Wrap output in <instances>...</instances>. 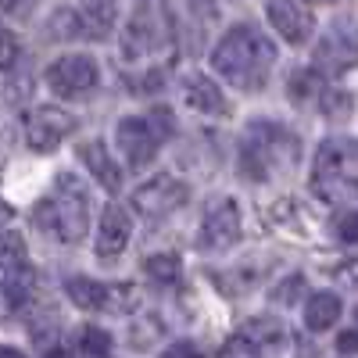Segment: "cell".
Here are the masks:
<instances>
[{"label":"cell","mask_w":358,"mask_h":358,"mask_svg":"<svg viewBox=\"0 0 358 358\" xmlns=\"http://www.w3.org/2000/svg\"><path fill=\"white\" fill-rule=\"evenodd\" d=\"M273 62H276V43L262 36L255 25H233L212 50V69L241 90L262 86Z\"/></svg>","instance_id":"cell-1"},{"label":"cell","mask_w":358,"mask_h":358,"mask_svg":"<svg viewBox=\"0 0 358 358\" xmlns=\"http://www.w3.org/2000/svg\"><path fill=\"white\" fill-rule=\"evenodd\" d=\"M36 226L62 244H79L90 229V197L76 176H57V187L36 204Z\"/></svg>","instance_id":"cell-2"},{"label":"cell","mask_w":358,"mask_h":358,"mask_svg":"<svg viewBox=\"0 0 358 358\" xmlns=\"http://www.w3.org/2000/svg\"><path fill=\"white\" fill-rule=\"evenodd\" d=\"M190 197V187L183 183V179L176 176H155L151 183H143L136 194H133V208L140 215L147 219H162L169 212H176V208H183Z\"/></svg>","instance_id":"cell-3"},{"label":"cell","mask_w":358,"mask_h":358,"mask_svg":"<svg viewBox=\"0 0 358 358\" xmlns=\"http://www.w3.org/2000/svg\"><path fill=\"white\" fill-rule=\"evenodd\" d=\"M241 236V212L229 197H215L204 208V219L197 229V248L212 251V248H229Z\"/></svg>","instance_id":"cell-4"},{"label":"cell","mask_w":358,"mask_h":358,"mask_svg":"<svg viewBox=\"0 0 358 358\" xmlns=\"http://www.w3.org/2000/svg\"><path fill=\"white\" fill-rule=\"evenodd\" d=\"M47 86L62 97H76L97 86V62L90 54H65L47 69Z\"/></svg>","instance_id":"cell-5"},{"label":"cell","mask_w":358,"mask_h":358,"mask_svg":"<svg viewBox=\"0 0 358 358\" xmlns=\"http://www.w3.org/2000/svg\"><path fill=\"white\" fill-rule=\"evenodd\" d=\"M358 62V25L351 18H341L330 33L315 43V65L326 72H344Z\"/></svg>","instance_id":"cell-6"},{"label":"cell","mask_w":358,"mask_h":358,"mask_svg":"<svg viewBox=\"0 0 358 358\" xmlns=\"http://www.w3.org/2000/svg\"><path fill=\"white\" fill-rule=\"evenodd\" d=\"M76 129V118L62 108H36L33 115H29V122H25V140L33 151H54L57 143H62L69 133Z\"/></svg>","instance_id":"cell-7"},{"label":"cell","mask_w":358,"mask_h":358,"mask_svg":"<svg viewBox=\"0 0 358 358\" xmlns=\"http://www.w3.org/2000/svg\"><path fill=\"white\" fill-rule=\"evenodd\" d=\"M118 147L133 169H143L158 151V129L151 126V118H122L118 122Z\"/></svg>","instance_id":"cell-8"},{"label":"cell","mask_w":358,"mask_h":358,"mask_svg":"<svg viewBox=\"0 0 358 358\" xmlns=\"http://www.w3.org/2000/svg\"><path fill=\"white\" fill-rule=\"evenodd\" d=\"M265 15H268V25L276 29V36H283L287 43L301 47L312 40V18L294 4V0H268L265 4Z\"/></svg>","instance_id":"cell-9"},{"label":"cell","mask_w":358,"mask_h":358,"mask_svg":"<svg viewBox=\"0 0 358 358\" xmlns=\"http://www.w3.org/2000/svg\"><path fill=\"white\" fill-rule=\"evenodd\" d=\"M129 233H133V222L122 208H108L104 219H101V229H97V255L101 258H115L122 255L126 244H129Z\"/></svg>","instance_id":"cell-10"},{"label":"cell","mask_w":358,"mask_h":358,"mask_svg":"<svg viewBox=\"0 0 358 358\" xmlns=\"http://www.w3.org/2000/svg\"><path fill=\"white\" fill-rule=\"evenodd\" d=\"M183 94H187V104L197 108V111H204V115H226V111H229L219 83L208 79V76H201V72H194V76L183 79Z\"/></svg>","instance_id":"cell-11"},{"label":"cell","mask_w":358,"mask_h":358,"mask_svg":"<svg viewBox=\"0 0 358 358\" xmlns=\"http://www.w3.org/2000/svg\"><path fill=\"white\" fill-rule=\"evenodd\" d=\"M79 158H83V165L94 172V179L104 187V190H122V172H118V165L111 162V155L104 151V143H97V140H86V143H79Z\"/></svg>","instance_id":"cell-12"},{"label":"cell","mask_w":358,"mask_h":358,"mask_svg":"<svg viewBox=\"0 0 358 358\" xmlns=\"http://www.w3.org/2000/svg\"><path fill=\"white\" fill-rule=\"evenodd\" d=\"M76 15H79V33L101 40V36L111 33V25H115L118 0H83V8Z\"/></svg>","instance_id":"cell-13"},{"label":"cell","mask_w":358,"mask_h":358,"mask_svg":"<svg viewBox=\"0 0 358 358\" xmlns=\"http://www.w3.org/2000/svg\"><path fill=\"white\" fill-rule=\"evenodd\" d=\"M341 312H344L341 297L330 294V290H319V294L308 297V305H305V326L315 330V334H322V330H330V326L341 319Z\"/></svg>","instance_id":"cell-14"},{"label":"cell","mask_w":358,"mask_h":358,"mask_svg":"<svg viewBox=\"0 0 358 358\" xmlns=\"http://www.w3.org/2000/svg\"><path fill=\"white\" fill-rule=\"evenodd\" d=\"M65 290H69L72 301H76L79 308H86V312H97V308H104V305H108V297H111V290H108L104 283H97V280H86V276L69 280V283H65Z\"/></svg>","instance_id":"cell-15"},{"label":"cell","mask_w":358,"mask_h":358,"mask_svg":"<svg viewBox=\"0 0 358 358\" xmlns=\"http://www.w3.org/2000/svg\"><path fill=\"white\" fill-rule=\"evenodd\" d=\"M290 101L294 104H305V101H312L319 90H322V79H319V72L315 69H297L294 76H290Z\"/></svg>","instance_id":"cell-16"},{"label":"cell","mask_w":358,"mask_h":358,"mask_svg":"<svg viewBox=\"0 0 358 358\" xmlns=\"http://www.w3.org/2000/svg\"><path fill=\"white\" fill-rule=\"evenodd\" d=\"M280 337H283V326L273 322V319H251V322L244 326V334H241V341H244V344H255V348L273 344V341H280Z\"/></svg>","instance_id":"cell-17"},{"label":"cell","mask_w":358,"mask_h":358,"mask_svg":"<svg viewBox=\"0 0 358 358\" xmlns=\"http://www.w3.org/2000/svg\"><path fill=\"white\" fill-rule=\"evenodd\" d=\"M25 265V241L18 233H0V268H22Z\"/></svg>","instance_id":"cell-18"},{"label":"cell","mask_w":358,"mask_h":358,"mask_svg":"<svg viewBox=\"0 0 358 358\" xmlns=\"http://www.w3.org/2000/svg\"><path fill=\"white\" fill-rule=\"evenodd\" d=\"M143 273L151 280H162V283H172L179 276V258L176 255H151L143 262Z\"/></svg>","instance_id":"cell-19"},{"label":"cell","mask_w":358,"mask_h":358,"mask_svg":"<svg viewBox=\"0 0 358 358\" xmlns=\"http://www.w3.org/2000/svg\"><path fill=\"white\" fill-rule=\"evenodd\" d=\"M322 111H326V118H334V122H344V118L355 111V101H351L348 90H326Z\"/></svg>","instance_id":"cell-20"},{"label":"cell","mask_w":358,"mask_h":358,"mask_svg":"<svg viewBox=\"0 0 358 358\" xmlns=\"http://www.w3.org/2000/svg\"><path fill=\"white\" fill-rule=\"evenodd\" d=\"M47 33L57 36V40H69V36H83L79 33V15L72 8H62V11H54L50 15V25H47Z\"/></svg>","instance_id":"cell-21"},{"label":"cell","mask_w":358,"mask_h":358,"mask_svg":"<svg viewBox=\"0 0 358 358\" xmlns=\"http://www.w3.org/2000/svg\"><path fill=\"white\" fill-rule=\"evenodd\" d=\"M79 348L86 355H94V358H104L111 351V337L104 330H97V326H83V337H79Z\"/></svg>","instance_id":"cell-22"},{"label":"cell","mask_w":358,"mask_h":358,"mask_svg":"<svg viewBox=\"0 0 358 358\" xmlns=\"http://www.w3.org/2000/svg\"><path fill=\"white\" fill-rule=\"evenodd\" d=\"M15 62H18V36L0 29V69L8 72V69H15Z\"/></svg>","instance_id":"cell-23"},{"label":"cell","mask_w":358,"mask_h":358,"mask_svg":"<svg viewBox=\"0 0 358 358\" xmlns=\"http://www.w3.org/2000/svg\"><path fill=\"white\" fill-rule=\"evenodd\" d=\"M337 351L341 355H358V330H344L337 337Z\"/></svg>","instance_id":"cell-24"},{"label":"cell","mask_w":358,"mask_h":358,"mask_svg":"<svg viewBox=\"0 0 358 358\" xmlns=\"http://www.w3.org/2000/svg\"><path fill=\"white\" fill-rule=\"evenodd\" d=\"M341 236H344L348 244H355V241H358V215H348V219L341 222Z\"/></svg>","instance_id":"cell-25"},{"label":"cell","mask_w":358,"mask_h":358,"mask_svg":"<svg viewBox=\"0 0 358 358\" xmlns=\"http://www.w3.org/2000/svg\"><path fill=\"white\" fill-rule=\"evenodd\" d=\"M162 358H197V355H194V348H190V344H176V348H169Z\"/></svg>","instance_id":"cell-26"},{"label":"cell","mask_w":358,"mask_h":358,"mask_svg":"<svg viewBox=\"0 0 358 358\" xmlns=\"http://www.w3.org/2000/svg\"><path fill=\"white\" fill-rule=\"evenodd\" d=\"M0 358H25L18 348H8V344H0Z\"/></svg>","instance_id":"cell-27"},{"label":"cell","mask_w":358,"mask_h":358,"mask_svg":"<svg viewBox=\"0 0 358 358\" xmlns=\"http://www.w3.org/2000/svg\"><path fill=\"white\" fill-rule=\"evenodd\" d=\"M47 358H72L65 348H54V351H47Z\"/></svg>","instance_id":"cell-28"},{"label":"cell","mask_w":358,"mask_h":358,"mask_svg":"<svg viewBox=\"0 0 358 358\" xmlns=\"http://www.w3.org/2000/svg\"><path fill=\"white\" fill-rule=\"evenodd\" d=\"M8 219H11V208H8L4 201H0V222H8Z\"/></svg>","instance_id":"cell-29"},{"label":"cell","mask_w":358,"mask_h":358,"mask_svg":"<svg viewBox=\"0 0 358 358\" xmlns=\"http://www.w3.org/2000/svg\"><path fill=\"white\" fill-rule=\"evenodd\" d=\"M8 4H11V0H0V8H8Z\"/></svg>","instance_id":"cell-30"},{"label":"cell","mask_w":358,"mask_h":358,"mask_svg":"<svg viewBox=\"0 0 358 358\" xmlns=\"http://www.w3.org/2000/svg\"><path fill=\"white\" fill-rule=\"evenodd\" d=\"M308 4H326V0H308Z\"/></svg>","instance_id":"cell-31"}]
</instances>
